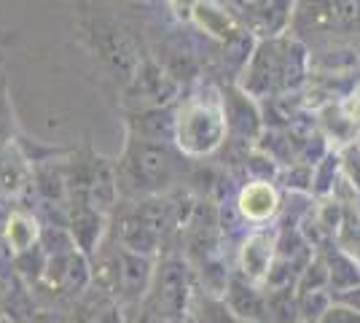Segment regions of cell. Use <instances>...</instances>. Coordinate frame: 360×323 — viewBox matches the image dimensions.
<instances>
[{"label": "cell", "mask_w": 360, "mask_h": 323, "mask_svg": "<svg viewBox=\"0 0 360 323\" xmlns=\"http://www.w3.org/2000/svg\"><path fill=\"white\" fill-rule=\"evenodd\" d=\"M153 270H156V264L150 256L135 253L110 237L94 253L91 286L113 296L121 308H127V305L146 299L150 280H153Z\"/></svg>", "instance_id": "6da1fadb"}, {"label": "cell", "mask_w": 360, "mask_h": 323, "mask_svg": "<svg viewBox=\"0 0 360 323\" xmlns=\"http://www.w3.org/2000/svg\"><path fill=\"white\" fill-rule=\"evenodd\" d=\"M116 175H119V189H124L127 194H135V197L156 194L172 184L175 156L159 140H129L116 167Z\"/></svg>", "instance_id": "7a4b0ae2"}, {"label": "cell", "mask_w": 360, "mask_h": 323, "mask_svg": "<svg viewBox=\"0 0 360 323\" xmlns=\"http://www.w3.org/2000/svg\"><path fill=\"white\" fill-rule=\"evenodd\" d=\"M169 227H172V205L167 200L150 197L129 208H121L110 237L124 248L153 259Z\"/></svg>", "instance_id": "3957f363"}, {"label": "cell", "mask_w": 360, "mask_h": 323, "mask_svg": "<svg viewBox=\"0 0 360 323\" xmlns=\"http://www.w3.org/2000/svg\"><path fill=\"white\" fill-rule=\"evenodd\" d=\"M84 27H86L94 54L103 60V65L124 84H132L137 78V54L129 38L121 32L119 22L110 14L91 11Z\"/></svg>", "instance_id": "277c9868"}, {"label": "cell", "mask_w": 360, "mask_h": 323, "mask_svg": "<svg viewBox=\"0 0 360 323\" xmlns=\"http://www.w3.org/2000/svg\"><path fill=\"white\" fill-rule=\"evenodd\" d=\"M191 296H194V280L186 264L180 259H165L156 264L146 302H150L169 323H180L191 308Z\"/></svg>", "instance_id": "5b68a950"}, {"label": "cell", "mask_w": 360, "mask_h": 323, "mask_svg": "<svg viewBox=\"0 0 360 323\" xmlns=\"http://www.w3.org/2000/svg\"><path fill=\"white\" fill-rule=\"evenodd\" d=\"M178 143L188 154H207L224 138V116L221 110L205 103L188 106L178 119Z\"/></svg>", "instance_id": "8992f818"}, {"label": "cell", "mask_w": 360, "mask_h": 323, "mask_svg": "<svg viewBox=\"0 0 360 323\" xmlns=\"http://www.w3.org/2000/svg\"><path fill=\"white\" fill-rule=\"evenodd\" d=\"M62 323H124V308L113 296L91 286L68 308Z\"/></svg>", "instance_id": "52a82bcc"}, {"label": "cell", "mask_w": 360, "mask_h": 323, "mask_svg": "<svg viewBox=\"0 0 360 323\" xmlns=\"http://www.w3.org/2000/svg\"><path fill=\"white\" fill-rule=\"evenodd\" d=\"M68 227H70L68 232H70L78 251H84L86 256H94L97 248L103 246V234L108 229V215L97 213L94 208L84 205V202H70Z\"/></svg>", "instance_id": "ba28073f"}, {"label": "cell", "mask_w": 360, "mask_h": 323, "mask_svg": "<svg viewBox=\"0 0 360 323\" xmlns=\"http://www.w3.org/2000/svg\"><path fill=\"white\" fill-rule=\"evenodd\" d=\"M3 232H6V243H8L14 256H22V253L32 251L35 246H41V227L25 210H14V213L6 215Z\"/></svg>", "instance_id": "9c48e42d"}, {"label": "cell", "mask_w": 360, "mask_h": 323, "mask_svg": "<svg viewBox=\"0 0 360 323\" xmlns=\"http://www.w3.org/2000/svg\"><path fill=\"white\" fill-rule=\"evenodd\" d=\"M274 208H277V197H274L271 186H266V184L248 186L240 194V210L248 215V218L261 221V218H266V215L274 213Z\"/></svg>", "instance_id": "30bf717a"}, {"label": "cell", "mask_w": 360, "mask_h": 323, "mask_svg": "<svg viewBox=\"0 0 360 323\" xmlns=\"http://www.w3.org/2000/svg\"><path fill=\"white\" fill-rule=\"evenodd\" d=\"M194 19L199 22V27H205V32H212V35L224 38L226 44H229L231 38L240 35L237 25H234V19H231L229 14H224V11H218V8H212L210 3H196Z\"/></svg>", "instance_id": "8fae6325"}, {"label": "cell", "mask_w": 360, "mask_h": 323, "mask_svg": "<svg viewBox=\"0 0 360 323\" xmlns=\"http://www.w3.org/2000/svg\"><path fill=\"white\" fill-rule=\"evenodd\" d=\"M280 76V57H277V49L264 46L258 51V57L253 62V70H250V89L253 92H266L269 87H274V81Z\"/></svg>", "instance_id": "7c38bea8"}, {"label": "cell", "mask_w": 360, "mask_h": 323, "mask_svg": "<svg viewBox=\"0 0 360 323\" xmlns=\"http://www.w3.org/2000/svg\"><path fill=\"white\" fill-rule=\"evenodd\" d=\"M271 259V240L266 234H253L242 248V270L248 277H261Z\"/></svg>", "instance_id": "4fadbf2b"}, {"label": "cell", "mask_w": 360, "mask_h": 323, "mask_svg": "<svg viewBox=\"0 0 360 323\" xmlns=\"http://www.w3.org/2000/svg\"><path fill=\"white\" fill-rule=\"evenodd\" d=\"M229 308L242 318H258L264 312L261 299L250 289H245L240 280H231V286H229Z\"/></svg>", "instance_id": "5bb4252c"}, {"label": "cell", "mask_w": 360, "mask_h": 323, "mask_svg": "<svg viewBox=\"0 0 360 323\" xmlns=\"http://www.w3.org/2000/svg\"><path fill=\"white\" fill-rule=\"evenodd\" d=\"M124 323H169L150 302H135L124 308Z\"/></svg>", "instance_id": "9a60e30c"}, {"label": "cell", "mask_w": 360, "mask_h": 323, "mask_svg": "<svg viewBox=\"0 0 360 323\" xmlns=\"http://www.w3.org/2000/svg\"><path fill=\"white\" fill-rule=\"evenodd\" d=\"M330 22H339V25H352L360 19V0H330L328 6Z\"/></svg>", "instance_id": "2e32d148"}, {"label": "cell", "mask_w": 360, "mask_h": 323, "mask_svg": "<svg viewBox=\"0 0 360 323\" xmlns=\"http://www.w3.org/2000/svg\"><path fill=\"white\" fill-rule=\"evenodd\" d=\"M352 116H355V119H360V97L352 103Z\"/></svg>", "instance_id": "e0dca14e"}, {"label": "cell", "mask_w": 360, "mask_h": 323, "mask_svg": "<svg viewBox=\"0 0 360 323\" xmlns=\"http://www.w3.org/2000/svg\"><path fill=\"white\" fill-rule=\"evenodd\" d=\"M0 323H3V318H0Z\"/></svg>", "instance_id": "ac0fdd59"}]
</instances>
